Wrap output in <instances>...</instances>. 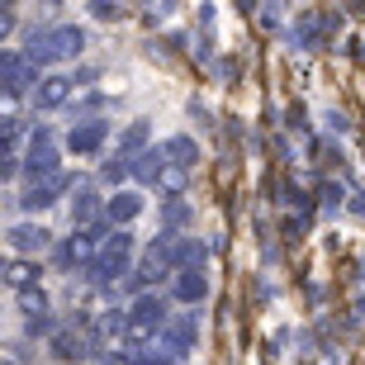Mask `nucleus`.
<instances>
[{"instance_id":"f257e3e1","label":"nucleus","mask_w":365,"mask_h":365,"mask_svg":"<svg viewBox=\"0 0 365 365\" xmlns=\"http://www.w3.org/2000/svg\"><path fill=\"white\" fill-rule=\"evenodd\" d=\"M86 48V29L76 24H57V29H43V34H34L29 38L24 53L38 62V67H57V62H71V57Z\"/></svg>"},{"instance_id":"f03ea898","label":"nucleus","mask_w":365,"mask_h":365,"mask_svg":"<svg viewBox=\"0 0 365 365\" xmlns=\"http://www.w3.org/2000/svg\"><path fill=\"white\" fill-rule=\"evenodd\" d=\"M166 323H171V318H166V299L162 294H138L133 309L123 313V337L133 341V346H143V341L162 337Z\"/></svg>"},{"instance_id":"7ed1b4c3","label":"nucleus","mask_w":365,"mask_h":365,"mask_svg":"<svg viewBox=\"0 0 365 365\" xmlns=\"http://www.w3.org/2000/svg\"><path fill=\"white\" fill-rule=\"evenodd\" d=\"M128 257H133V237L128 232H109L105 237V247L95 252V261L86 266L91 271V284H119V280H128Z\"/></svg>"},{"instance_id":"20e7f679","label":"nucleus","mask_w":365,"mask_h":365,"mask_svg":"<svg viewBox=\"0 0 365 365\" xmlns=\"http://www.w3.org/2000/svg\"><path fill=\"white\" fill-rule=\"evenodd\" d=\"M24 171H29V180L62 176V171H57V143H53V133H48V128H38V133H34L29 157H24Z\"/></svg>"},{"instance_id":"39448f33","label":"nucleus","mask_w":365,"mask_h":365,"mask_svg":"<svg viewBox=\"0 0 365 365\" xmlns=\"http://www.w3.org/2000/svg\"><path fill=\"white\" fill-rule=\"evenodd\" d=\"M105 237H109V232L100 228V223H81V228H76V237L62 247V261H67V266H91L95 252L105 247Z\"/></svg>"},{"instance_id":"423d86ee","label":"nucleus","mask_w":365,"mask_h":365,"mask_svg":"<svg viewBox=\"0 0 365 365\" xmlns=\"http://www.w3.org/2000/svg\"><path fill=\"white\" fill-rule=\"evenodd\" d=\"M0 67H5V95H24L29 86H38V62L29 53H5Z\"/></svg>"},{"instance_id":"0eeeda50","label":"nucleus","mask_w":365,"mask_h":365,"mask_svg":"<svg viewBox=\"0 0 365 365\" xmlns=\"http://www.w3.org/2000/svg\"><path fill=\"white\" fill-rule=\"evenodd\" d=\"M200 341V318L195 313H180V318H171L162 332V351H171L180 361V356H190V346Z\"/></svg>"},{"instance_id":"6e6552de","label":"nucleus","mask_w":365,"mask_h":365,"mask_svg":"<svg viewBox=\"0 0 365 365\" xmlns=\"http://www.w3.org/2000/svg\"><path fill=\"white\" fill-rule=\"evenodd\" d=\"M105 138H109L105 119H81V123H71V128H67V148L76 152V157H91V152L105 148Z\"/></svg>"},{"instance_id":"1a4fd4ad","label":"nucleus","mask_w":365,"mask_h":365,"mask_svg":"<svg viewBox=\"0 0 365 365\" xmlns=\"http://www.w3.org/2000/svg\"><path fill=\"white\" fill-rule=\"evenodd\" d=\"M67 185H71L67 176H48V180H34V185H29L24 195H19V204H24L29 214H43V209H53V204H57V195H62Z\"/></svg>"},{"instance_id":"9d476101","label":"nucleus","mask_w":365,"mask_h":365,"mask_svg":"<svg viewBox=\"0 0 365 365\" xmlns=\"http://www.w3.org/2000/svg\"><path fill=\"white\" fill-rule=\"evenodd\" d=\"M48 237H53V232L43 228V223H14V228L5 232V242H10L14 257H34V252H43Z\"/></svg>"},{"instance_id":"9b49d317","label":"nucleus","mask_w":365,"mask_h":365,"mask_svg":"<svg viewBox=\"0 0 365 365\" xmlns=\"http://www.w3.org/2000/svg\"><path fill=\"white\" fill-rule=\"evenodd\" d=\"M71 86H76L71 76H43V81L34 86V105L38 109H62L71 100Z\"/></svg>"},{"instance_id":"f8f14e48","label":"nucleus","mask_w":365,"mask_h":365,"mask_svg":"<svg viewBox=\"0 0 365 365\" xmlns=\"http://www.w3.org/2000/svg\"><path fill=\"white\" fill-rule=\"evenodd\" d=\"M171 294H176L180 304H200V299L209 294L204 266H180V271H176V284H171Z\"/></svg>"},{"instance_id":"ddd939ff","label":"nucleus","mask_w":365,"mask_h":365,"mask_svg":"<svg viewBox=\"0 0 365 365\" xmlns=\"http://www.w3.org/2000/svg\"><path fill=\"white\" fill-rule=\"evenodd\" d=\"M166 166H171V157H166V148H148V152H138V162H133V176L143 180V185H162Z\"/></svg>"},{"instance_id":"4468645a","label":"nucleus","mask_w":365,"mask_h":365,"mask_svg":"<svg viewBox=\"0 0 365 365\" xmlns=\"http://www.w3.org/2000/svg\"><path fill=\"white\" fill-rule=\"evenodd\" d=\"M138 214H143V195H138V190H119V195L105 204V218H109V223H133Z\"/></svg>"},{"instance_id":"2eb2a0df","label":"nucleus","mask_w":365,"mask_h":365,"mask_svg":"<svg viewBox=\"0 0 365 365\" xmlns=\"http://www.w3.org/2000/svg\"><path fill=\"white\" fill-rule=\"evenodd\" d=\"M162 148H166V157H171L176 166H185V171H195V162H200V148H195V138H185V133L166 138Z\"/></svg>"},{"instance_id":"dca6fc26","label":"nucleus","mask_w":365,"mask_h":365,"mask_svg":"<svg viewBox=\"0 0 365 365\" xmlns=\"http://www.w3.org/2000/svg\"><path fill=\"white\" fill-rule=\"evenodd\" d=\"M100 214V200H95V190H76V200H71V223L81 228V223H95Z\"/></svg>"},{"instance_id":"f3484780","label":"nucleus","mask_w":365,"mask_h":365,"mask_svg":"<svg viewBox=\"0 0 365 365\" xmlns=\"http://www.w3.org/2000/svg\"><path fill=\"white\" fill-rule=\"evenodd\" d=\"M162 223H166V228H185V223H190V209L180 204V195H171V204L162 209Z\"/></svg>"},{"instance_id":"a211bd4d","label":"nucleus","mask_w":365,"mask_h":365,"mask_svg":"<svg viewBox=\"0 0 365 365\" xmlns=\"http://www.w3.org/2000/svg\"><path fill=\"white\" fill-rule=\"evenodd\" d=\"M53 346H57V356H67V361H71V356H86V341H81V337H71V332H57Z\"/></svg>"},{"instance_id":"6ab92c4d","label":"nucleus","mask_w":365,"mask_h":365,"mask_svg":"<svg viewBox=\"0 0 365 365\" xmlns=\"http://www.w3.org/2000/svg\"><path fill=\"white\" fill-rule=\"evenodd\" d=\"M5 280H10V289H29V284H34V271H29L24 261H10V275H5Z\"/></svg>"},{"instance_id":"aec40b11","label":"nucleus","mask_w":365,"mask_h":365,"mask_svg":"<svg viewBox=\"0 0 365 365\" xmlns=\"http://www.w3.org/2000/svg\"><path fill=\"white\" fill-rule=\"evenodd\" d=\"M171 361H176V356H171V351H162V356H133L128 365H171Z\"/></svg>"}]
</instances>
